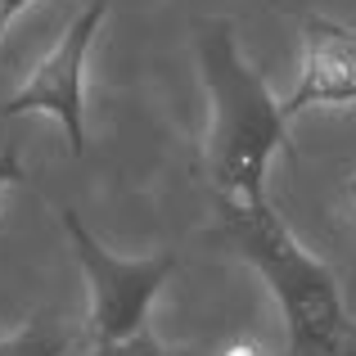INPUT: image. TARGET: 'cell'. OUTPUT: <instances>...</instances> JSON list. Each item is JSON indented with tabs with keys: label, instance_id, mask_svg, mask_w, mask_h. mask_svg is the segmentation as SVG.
I'll use <instances>...</instances> for the list:
<instances>
[{
	"label": "cell",
	"instance_id": "1",
	"mask_svg": "<svg viewBox=\"0 0 356 356\" xmlns=\"http://www.w3.org/2000/svg\"><path fill=\"white\" fill-rule=\"evenodd\" d=\"M199 72L208 86V181L217 208H257L266 203V167L289 145V122L261 72L243 63L226 18L199 23Z\"/></svg>",
	"mask_w": 356,
	"mask_h": 356
},
{
	"label": "cell",
	"instance_id": "2",
	"mask_svg": "<svg viewBox=\"0 0 356 356\" xmlns=\"http://www.w3.org/2000/svg\"><path fill=\"white\" fill-rule=\"evenodd\" d=\"M217 239H226L270 284L280 312H284L293 356H348L352 352V321L343 312V293H339L334 270L289 235V226L275 217L270 203L221 208Z\"/></svg>",
	"mask_w": 356,
	"mask_h": 356
},
{
	"label": "cell",
	"instance_id": "3",
	"mask_svg": "<svg viewBox=\"0 0 356 356\" xmlns=\"http://www.w3.org/2000/svg\"><path fill=\"white\" fill-rule=\"evenodd\" d=\"M63 235L72 239V252L81 261L90 293V343L127 339V334L149 325V307H154L158 289L176 275V252H149V257H118L104 243L81 226V217L72 208L59 212Z\"/></svg>",
	"mask_w": 356,
	"mask_h": 356
},
{
	"label": "cell",
	"instance_id": "4",
	"mask_svg": "<svg viewBox=\"0 0 356 356\" xmlns=\"http://www.w3.org/2000/svg\"><path fill=\"white\" fill-rule=\"evenodd\" d=\"M104 0H90L68 32L54 41V50L32 68V77L0 104V118H23V113H50L68 136V154H86V122H81V72H86V54L95 41L99 23H104Z\"/></svg>",
	"mask_w": 356,
	"mask_h": 356
},
{
	"label": "cell",
	"instance_id": "5",
	"mask_svg": "<svg viewBox=\"0 0 356 356\" xmlns=\"http://www.w3.org/2000/svg\"><path fill=\"white\" fill-rule=\"evenodd\" d=\"M321 104H356V27L312 14L302 23V72L289 99H280L284 122Z\"/></svg>",
	"mask_w": 356,
	"mask_h": 356
},
{
	"label": "cell",
	"instance_id": "6",
	"mask_svg": "<svg viewBox=\"0 0 356 356\" xmlns=\"http://www.w3.org/2000/svg\"><path fill=\"white\" fill-rule=\"evenodd\" d=\"M68 352H72V334L50 312L32 316L23 330L0 339V356H68Z\"/></svg>",
	"mask_w": 356,
	"mask_h": 356
},
{
	"label": "cell",
	"instance_id": "7",
	"mask_svg": "<svg viewBox=\"0 0 356 356\" xmlns=\"http://www.w3.org/2000/svg\"><path fill=\"white\" fill-rule=\"evenodd\" d=\"M90 356H172L158 343V334L149 330H136V334H127V339H108V343H95L90 348Z\"/></svg>",
	"mask_w": 356,
	"mask_h": 356
},
{
	"label": "cell",
	"instance_id": "8",
	"mask_svg": "<svg viewBox=\"0 0 356 356\" xmlns=\"http://www.w3.org/2000/svg\"><path fill=\"white\" fill-rule=\"evenodd\" d=\"M23 181H27V172H23V163H18V149L5 145L0 149V190H5V185H23ZM0 230H5V217H0Z\"/></svg>",
	"mask_w": 356,
	"mask_h": 356
},
{
	"label": "cell",
	"instance_id": "9",
	"mask_svg": "<svg viewBox=\"0 0 356 356\" xmlns=\"http://www.w3.org/2000/svg\"><path fill=\"white\" fill-rule=\"evenodd\" d=\"M221 356H261V348H257V343H243V339H239V343H230Z\"/></svg>",
	"mask_w": 356,
	"mask_h": 356
},
{
	"label": "cell",
	"instance_id": "10",
	"mask_svg": "<svg viewBox=\"0 0 356 356\" xmlns=\"http://www.w3.org/2000/svg\"><path fill=\"white\" fill-rule=\"evenodd\" d=\"M27 5H32V0H5V23H14V18L23 14Z\"/></svg>",
	"mask_w": 356,
	"mask_h": 356
},
{
	"label": "cell",
	"instance_id": "11",
	"mask_svg": "<svg viewBox=\"0 0 356 356\" xmlns=\"http://www.w3.org/2000/svg\"><path fill=\"white\" fill-rule=\"evenodd\" d=\"M0 32H5V0H0Z\"/></svg>",
	"mask_w": 356,
	"mask_h": 356
},
{
	"label": "cell",
	"instance_id": "12",
	"mask_svg": "<svg viewBox=\"0 0 356 356\" xmlns=\"http://www.w3.org/2000/svg\"><path fill=\"white\" fill-rule=\"evenodd\" d=\"M348 356H356V325H352V352Z\"/></svg>",
	"mask_w": 356,
	"mask_h": 356
},
{
	"label": "cell",
	"instance_id": "13",
	"mask_svg": "<svg viewBox=\"0 0 356 356\" xmlns=\"http://www.w3.org/2000/svg\"><path fill=\"white\" fill-rule=\"evenodd\" d=\"M348 190H352V203H356V176H352V185H348Z\"/></svg>",
	"mask_w": 356,
	"mask_h": 356
}]
</instances>
